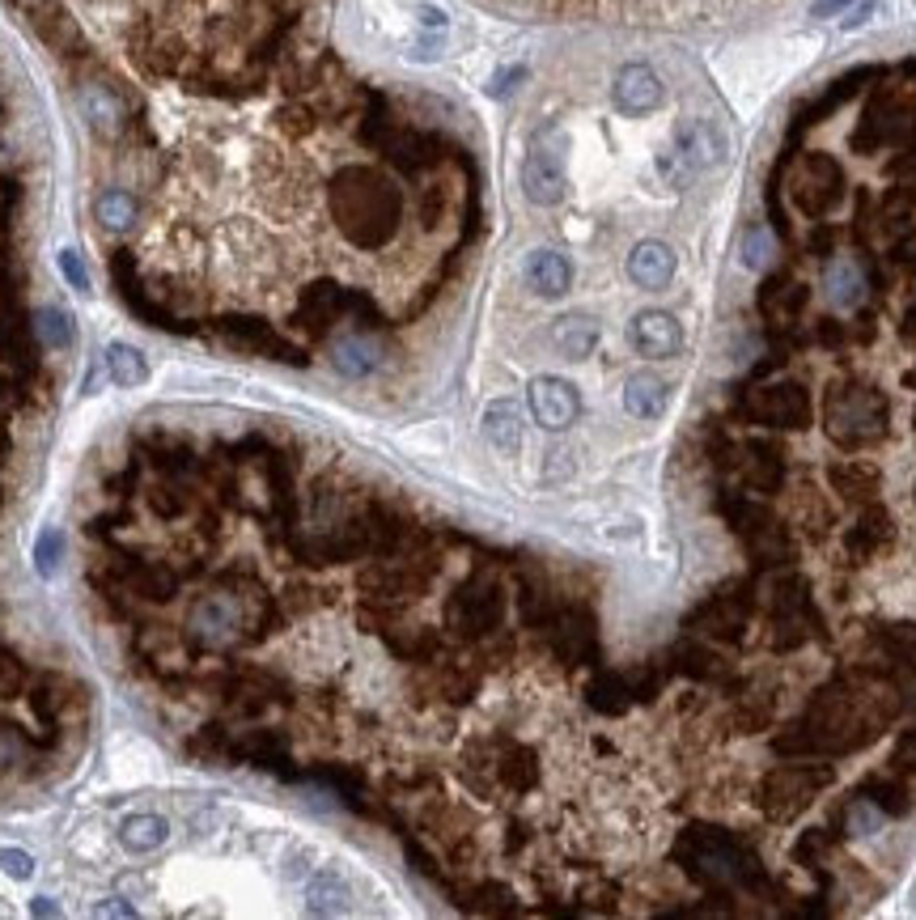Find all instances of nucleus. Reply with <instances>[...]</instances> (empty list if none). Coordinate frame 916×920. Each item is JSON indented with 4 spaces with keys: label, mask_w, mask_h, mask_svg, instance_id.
I'll return each instance as SVG.
<instances>
[{
    "label": "nucleus",
    "mask_w": 916,
    "mask_h": 920,
    "mask_svg": "<svg viewBox=\"0 0 916 920\" xmlns=\"http://www.w3.org/2000/svg\"><path fill=\"white\" fill-rule=\"evenodd\" d=\"M30 912H34V917H60V908L47 899V895H39V899L30 903Z\"/></svg>",
    "instance_id": "obj_36"
},
{
    "label": "nucleus",
    "mask_w": 916,
    "mask_h": 920,
    "mask_svg": "<svg viewBox=\"0 0 916 920\" xmlns=\"http://www.w3.org/2000/svg\"><path fill=\"white\" fill-rule=\"evenodd\" d=\"M891 763H895V772H916V730L899 734V742L891 751Z\"/></svg>",
    "instance_id": "obj_34"
},
{
    "label": "nucleus",
    "mask_w": 916,
    "mask_h": 920,
    "mask_svg": "<svg viewBox=\"0 0 916 920\" xmlns=\"http://www.w3.org/2000/svg\"><path fill=\"white\" fill-rule=\"evenodd\" d=\"M679 862L692 874L696 882L709 895H730V891H751L764 895L773 891L768 874L759 866V857L751 853L743 839L722 827H692L679 839Z\"/></svg>",
    "instance_id": "obj_1"
},
{
    "label": "nucleus",
    "mask_w": 916,
    "mask_h": 920,
    "mask_svg": "<svg viewBox=\"0 0 916 920\" xmlns=\"http://www.w3.org/2000/svg\"><path fill=\"white\" fill-rule=\"evenodd\" d=\"M844 4H849V0H819V4H815V13H819V18H828V13H840Z\"/></svg>",
    "instance_id": "obj_37"
},
{
    "label": "nucleus",
    "mask_w": 916,
    "mask_h": 920,
    "mask_svg": "<svg viewBox=\"0 0 916 920\" xmlns=\"http://www.w3.org/2000/svg\"><path fill=\"white\" fill-rule=\"evenodd\" d=\"M722 136H718V128L713 124H688L683 132H679V158L692 165H713L722 162Z\"/></svg>",
    "instance_id": "obj_19"
},
{
    "label": "nucleus",
    "mask_w": 916,
    "mask_h": 920,
    "mask_svg": "<svg viewBox=\"0 0 916 920\" xmlns=\"http://www.w3.org/2000/svg\"><path fill=\"white\" fill-rule=\"evenodd\" d=\"M810 395L798 382H773V386H751L739 395L734 416L751 425H773V429H802L810 425Z\"/></svg>",
    "instance_id": "obj_5"
},
{
    "label": "nucleus",
    "mask_w": 916,
    "mask_h": 920,
    "mask_svg": "<svg viewBox=\"0 0 916 920\" xmlns=\"http://www.w3.org/2000/svg\"><path fill=\"white\" fill-rule=\"evenodd\" d=\"M887 543H891V517H887V510L870 505V510L858 517V526L849 531L844 547H849V560H874V556H879Z\"/></svg>",
    "instance_id": "obj_14"
},
{
    "label": "nucleus",
    "mask_w": 916,
    "mask_h": 920,
    "mask_svg": "<svg viewBox=\"0 0 916 920\" xmlns=\"http://www.w3.org/2000/svg\"><path fill=\"white\" fill-rule=\"evenodd\" d=\"M823 429L840 450H861L887 434V399L874 386H836L823 399Z\"/></svg>",
    "instance_id": "obj_2"
},
{
    "label": "nucleus",
    "mask_w": 916,
    "mask_h": 920,
    "mask_svg": "<svg viewBox=\"0 0 916 920\" xmlns=\"http://www.w3.org/2000/svg\"><path fill=\"white\" fill-rule=\"evenodd\" d=\"M552 344L560 356L582 361V356H590L594 344H599V323H590L582 314H569V319H560V323L552 327Z\"/></svg>",
    "instance_id": "obj_18"
},
{
    "label": "nucleus",
    "mask_w": 916,
    "mask_h": 920,
    "mask_svg": "<svg viewBox=\"0 0 916 920\" xmlns=\"http://www.w3.org/2000/svg\"><path fill=\"white\" fill-rule=\"evenodd\" d=\"M828 480L836 484V492H844L853 501H870L879 492V471L865 467V462H836L828 471Z\"/></svg>",
    "instance_id": "obj_21"
},
{
    "label": "nucleus",
    "mask_w": 916,
    "mask_h": 920,
    "mask_svg": "<svg viewBox=\"0 0 916 920\" xmlns=\"http://www.w3.org/2000/svg\"><path fill=\"white\" fill-rule=\"evenodd\" d=\"M94 217L103 221V229H111V234H128L132 221H137V200L119 188L103 191V195L94 200Z\"/></svg>",
    "instance_id": "obj_20"
},
{
    "label": "nucleus",
    "mask_w": 916,
    "mask_h": 920,
    "mask_svg": "<svg viewBox=\"0 0 916 920\" xmlns=\"http://www.w3.org/2000/svg\"><path fill=\"white\" fill-rule=\"evenodd\" d=\"M527 285L539 298H564L573 285V264L560 250H535L527 259Z\"/></svg>",
    "instance_id": "obj_12"
},
{
    "label": "nucleus",
    "mask_w": 916,
    "mask_h": 920,
    "mask_svg": "<svg viewBox=\"0 0 916 920\" xmlns=\"http://www.w3.org/2000/svg\"><path fill=\"white\" fill-rule=\"evenodd\" d=\"M861 798H870V806H879L883 814H891V819H899V814H908V785L904 781H895V777H879V781H865L861 785Z\"/></svg>",
    "instance_id": "obj_25"
},
{
    "label": "nucleus",
    "mask_w": 916,
    "mask_h": 920,
    "mask_svg": "<svg viewBox=\"0 0 916 920\" xmlns=\"http://www.w3.org/2000/svg\"><path fill=\"white\" fill-rule=\"evenodd\" d=\"M238 628V611L225 602V598H213V602H204L200 611H195V632L204 636V641H225L229 632Z\"/></svg>",
    "instance_id": "obj_24"
},
{
    "label": "nucleus",
    "mask_w": 916,
    "mask_h": 920,
    "mask_svg": "<svg viewBox=\"0 0 916 920\" xmlns=\"http://www.w3.org/2000/svg\"><path fill=\"white\" fill-rule=\"evenodd\" d=\"M611 94H615V107L624 110V115H645V110H654L662 103V82H658L654 68L628 64V68H619Z\"/></svg>",
    "instance_id": "obj_10"
},
{
    "label": "nucleus",
    "mask_w": 916,
    "mask_h": 920,
    "mask_svg": "<svg viewBox=\"0 0 916 920\" xmlns=\"http://www.w3.org/2000/svg\"><path fill=\"white\" fill-rule=\"evenodd\" d=\"M734 475L751 492L773 496L785 484V459H780L777 446H768V441H739V471Z\"/></svg>",
    "instance_id": "obj_8"
},
{
    "label": "nucleus",
    "mask_w": 916,
    "mask_h": 920,
    "mask_svg": "<svg viewBox=\"0 0 916 920\" xmlns=\"http://www.w3.org/2000/svg\"><path fill=\"white\" fill-rule=\"evenodd\" d=\"M310 912L314 917H332V912H344L348 908V887H344V878L340 874H332V869H323V874H314V882H310Z\"/></svg>",
    "instance_id": "obj_22"
},
{
    "label": "nucleus",
    "mask_w": 916,
    "mask_h": 920,
    "mask_svg": "<svg viewBox=\"0 0 916 920\" xmlns=\"http://www.w3.org/2000/svg\"><path fill=\"white\" fill-rule=\"evenodd\" d=\"M628 340L640 356H654V361H667L683 349V327L670 319L667 310H645L628 327Z\"/></svg>",
    "instance_id": "obj_9"
},
{
    "label": "nucleus",
    "mask_w": 916,
    "mask_h": 920,
    "mask_svg": "<svg viewBox=\"0 0 916 920\" xmlns=\"http://www.w3.org/2000/svg\"><path fill=\"white\" fill-rule=\"evenodd\" d=\"M615 4L645 9V13H718V9L739 4V0H615Z\"/></svg>",
    "instance_id": "obj_28"
},
{
    "label": "nucleus",
    "mask_w": 916,
    "mask_h": 920,
    "mask_svg": "<svg viewBox=\"0 0 916 920\" xmlns=\"http://www.w3.org/2000/svg\"><path fill=\"white\" fill-rule=\"evenodd\" d=\"M768 628H773V645L777 650H802L806 641L819 632V611L810 586L798 573H780L768 590Z\"/></svg>",
    "instance_id": "obj_3"
},
{
    "label": "nucleus",
    "mask_w": 916,
    "mask_h": 920,
    "mask_svg": "<svg viewBox=\"0 0 916 920\" xmlns=\"http://www.w3.org/2000/svg\"><path fill=\"white\" fill-rule=\"evenodd\" d=\"M522 188L535 204H560L564 195V170H560V158L548 153L543 145L530 149L527 165H522Z\"/></svg>",
    "instance_id": "obj_11"
},
{
    "label": "nucleus",
    "mask_w": 916,
    "mask_h": 920,
    "mask_svg": "<svg viewBox=\"0 0 916 920\" xmlns=\"http://www.w3.org/2000/svg\"><path fill=\"white\" fill-rule=\"evenodd\" d=\"M628 276L640 289H667L670 276H675V250L667 243H640L628 255Z\"/></svg>",
    "instance_id": "obj_13"
},
{
    "label": "nucleus",
    "mask_w": 916,
    "mask_h": 920,
    "mask_svg": "<svg viewBox=\"0 0 916 920\" xmlns=\"http://www.w3.org/2000/svg\"><path fill=\"white\" fill-rule=\"evenodd\" d=\"M60 271H64V280L77 289V293H89V276H85V264H82V255L77 250H60Z\"/></svg>",
    "instance_id": "obj_33"
},
{
    "label": "nucleus",
    "mask_w": 916,
    "mask_h": 920,
    "mask_svg": "<svg viewBox=\"0 0 916 920\" xmlns=\"http://www.w3.org/2000/svg\"><path fill=\"white\" fill-rule=\"evenodd\" d=\"M751 611H755V595L751 586H725L722 595H713L700 611L692 616V628L704 632V636H718V641H743L751 623Z\"/></svg>",
    "instance_id": "obj_6"
},
{
    "label": "nucleus",
    "mask_w": 916,
    "mask_h": 920,
    "mask_svg": "<svg viewBox=\"0 0 916 920\" xmlns=\"http://www.w3.org/2000/svg\"><path fill=\"white\" fill-rule=\"evenodd\" d=\"M166 839H170V823L153 811L128 814V819L119 823V844H123L128 853H137V857H144V853H158Z\"/></svg>",
    "instance_id": "obj_15"
},
{
    "label": "nucleus",
    "mask_w": 916,
    "mask_h": 920,
    "mask_svg": "<svg viewBox=\"0 0 916 920\" xmlns=\"http://www.w3.org/2000/svg\"><path fill=\"white\" fill-rule=\"evenodd\" d=\"M679 671H688V675H696V678H718L722 675V662H718V653L709 650V645L688 641V645L679 650Z\"/></svg>",
    "instance_id": "obj_29"
},
{
    "label": "nucleus",
    "mask_w": 916,
    "mask_h": 920,
    "mask_svg": "<svg viewBox=\"0 0 916 920\" xmlns=\"http://www.w3.org/2000/svg\"><path fill=\"white\" fill-rule=\"evenodd\" d=\"M39 335H43L47 349H73V340H77L73 314L60 310V306H43V310H39Z\"/></svg>",
    "instance_id": "obj_27"
},
{
    "label": "nucleus",
    "mask_w": 916,
    "mask_h": 920,
    "mask_svg": "<svg viewBox=\"0 0 916 920\" xmlns=\"http://www.w3.org/2000/svg\"><path fill=\"white\" fill-rule=\"evenodd\" d=\"M530 411H535V420L543 425V429H552V434H564L578 416H582V395H578V386L564 378H535L530 382Z\"/></svg>",
    "instance_id": "obj_7"
},
{
    "label": "nucleus",
    "mask_w": 916,
    "mask_h": 920,
    "mask_svg": "<svg viewBox=\"0 0 916 920\" xmlns=\"http://www.w3.org/2000/svg\"><path fill=\"white\" fill-rule=\"evenodd\" d=\"M667 404H670L667 382L654 378V374H637V378H628V386H624V407L637 420H658L667 411Z\"/></svg>",
    "instance_id": "obj_16"
},
{
    "label": "nucleus",
    "mask_w": 916,
    "mask_h": 920,
    "mask_svg": "<svg viewBox=\"0 0 916 920\" xmlns=\"http://www.w3.org/2000/svg\"><path fill=\"white\" fill-rule=\"evenodd\" d=\"M484 437H488L493 450L514 454L522 446V416H518V407L509 404V399L488 404V411H484Z\"/></svg>",
    "instance_id": "obj_17"
},
{
    "label": "nucleus",
    "mask_w": 916,
    "mask_h": 920,
    "mask_svg": "<svg viewBox=\"0 0 916 920\" xmlns=\"http://www.w3.org/2000/svg\"><path fill=\"white\" fill-rule=\"evenodd\" d=\"M0 869L13 878V882H26V878H34V857H30L26 848H0Z\"/></svg>",
    "instance_id": "obj_32"
},
{
    "label": "nucleus",
    "mask_w": 916,
    "mask_h": 920,
    "mask_svg": "<svg viewBox=\"0 0 916 920\" xmlns=\"http://www.w3.org/2000/svg\"><path fill=\"white\" fill-rule=\"evenodd\" d=\"M828 785H832V768L828 763H780V768H773L759 781V806L768 811V819L789 823Z\"/></svg>",
    "instance_id": "obj_4"
},
{
    "label": "nucleus",
    "mask_w": 916,
    "mask_h": 920,
    "mask_svg": "<svg viewBox=\"0 0 916 920\" xmlns=\"http://www.w3.org/2000/svg\"><path fill=\"white\" fill-rule=\"evenodd\" d=\"M107 374H111L115 386H140V382H149V365H144V356L137 349L111 344L107 349Z\"/></svg>",
    "instance_id": "obj_26"
},
{
    "label": "nucleus",
    "mask_w": 916,
    "mask_h": 920,
    "mask_svg": "<svg viewBox=\"0 0 916 920\" xmlns=\"http://www.w3.org/2000/svg\"><path fill=\"white\" fill-rule=\"evenodd\" d=\"M828 844H832V832H806L798 844H794V862H802V866H819V857L828 853Z\"/></svg>",
    "instance_id": "obj_31"
},
{
    "label": "nucleus",
    "mask_w": 916,
    "mask_h": 920,
    "mask_svg": "<svg viewBox=\"0 0 916 920\" xmlns=\"http://www.w3.org/2000/svg\"><path fill=\"white\" fill-rule=\"evenodd\" d=\"M60 556H64V535H60L56 526H47L39 535V543H34V569H39V577H56Z\"/></svg>",
    "instance_id": "obj_30"
},
{
    "label": "nucleus",
    "mask_w": 916,
    "mask_h": 920,
    "mask_svg": "<svg viewBox=\"0 0 916 920\" xmlns=\"http://www.w3.org/2000/svg\"><path fill=\"white\" fill-rule=\"evenodd\" d=\"M94 917H137V908H132V903H123V899H111V903H98V908H94Z\"/></svg>",
    "instance_id": "obj_35"
},
{
    "label": "nucleus",
    "mask_w": 916,
    "mask_h": 920,
    "mask_svg": "<svg viewBox=\"0 0 916 920\" xmlns=\"http://www.w3.org/2000/svg\"><path fill=\"white\" fill-rule=\"evenodd\" d=\"M908 382H913V386H916V370H913V374H908Z\"/></svg>",
    "instance_id": "obj_38"
},
{
    "label": "nucleus",
    "mask_w": 916,
    "mask_h": 920,
    "mask_svg": "<svg viewBox=\"0 0 916 920\" xmlns=\"http://www.w3.org/2000/svg\"><path fill=\"white\" fill-rule=\"evenodd\" d=\"M374 365H378V344H369L362 335H348V340L335 344V370H340V374L365 378Z\"/></svg>",
    "instance_id": "obj_23"
}]
</instances>
